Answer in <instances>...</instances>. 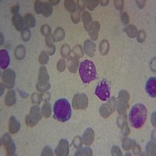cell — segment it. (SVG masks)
<instances>
[{
    "label": "cell",
    "mask_w": 156,
    "mask_h": 156,
    "mask_svg": "<svg viewBox=\"0 0 156 156\" xmlns=\"http://www.w3.org/2000/svg\"><path fill=\"white\" fill-rule=\"evenodd\" d=\"M147 109L142 104H136L132 107L129 114V122L136 129L142 127L147 119Z\"/></svg>",
    "instance_id": "6da1fadb"
},
{
    "label": "cell",
    "mask_w": 156,
    "mask_h": 156,
    "mask_svg": "<svg viewBox=\"0 0 156 156\" xmlns=\"http://www.w3.org/2000/svg\"><path fill=\"white\" fill-rule=\"evenodd\" d=\"M54 118L59 122H66L70 119L72 109L69 101L65 98L57 100L53 106Z\"/></svg>",
    "instance_id": "7a4b0ae2"
},
{
    "label": "cell",
    "mask_w": 156,
    "mask_h": 156,
    "mask_svg": "<svg viewBox=\"0 0 156 156\" xmlns=\"http://www.w3.org/2000/svg\"><path fill=\"white\" fill-rule=\"evenodd\" d=\"M79 73L82 81L84 83H89L97 77L95 66L90 60H84L80 63Z\"/></svg>",
    "instance_id": "3957f363"
},
{
    "label": "cell",
    "mask_w": 156,
    "mask_h": 156,
    "mask_svg": "<svg viewBox=\"0 0 156 156\" xmlns=\"http://www.w3.org/2000/svg\"><path fill=\"white\" fill-rule=\"evenodd\" d=\"M49 84V76H48V71L44 66H41L39 70L38 81H37L36 88L40 92L46 91L50 88Z\"/></svg>",
    "instance_id": "277c9868"
},
{
    "label": "cell",
    "mask_w": 156,
    "mask_h": 156,
    "mask_svg": "<svg viewBox=\"0 0 156 156\" xmlns=\"http://www.w3.org/2000/svg\"><path fill=\"white\" fill-rule=\"evenodd\" d=\"M129 93L126 90H122L119 91L116 102V109L119 115L125 114L129 108Z\"/></svg>",
    "instance_id": "5b68a950"
},
{
    "label": "cell",
    "mask_w": 156,
    "mask_h": 156,
    "mask_svg": "<svg viewBox=\"0 0 156 156\" xmlns=\"http://www.w3.org/2000/svg\"><path fill=\"white\" fill-rule=\"evenodd\" d=\"M95 94L101 101H106L110 98V87L107 80L103 79L95 88Z\"/></svg>",
    "instance_id": "8992f818"
},
{
    "label": "cell",
    "mask_w": 156,
    "mask_h": 156,
    "mask_svg": "<svg viewBox=\"0 0 156 156\" xmlns=\"http://www.w3.org/2000/svg\"><path fill=\"white\" fill-rule=\"evenodd\" d=\"M41 119V109L37 105H34L30 108V113L26 117V124L29 126H34Z\"/></svg>",
    "instance_id": "52a82bcc"
},
{
    "label": "cell",
    "mask_w": 156,
    "mask_h": 156,
    "mask_svg": "<svg viewBox=\"0 0 156 156\" xmlns=\"http://www.w3.org/2000/svg\"><path fill=\"white\" fill-rule=\"evenodd\" d=\"M72 105L74 109H85L88 105L87 96L83 93L76 94L72 101Z\"/></svg>",
    "instance_id": "ba28073f"
},
{
    "label": "cell",
    "mask_w": 156,
    "mask_h": 156,
    "mask_svg": "<svg viewBox=\"0 0 156 156\" xmlns=\"http://www.w3.org/2000/svg\"><path fill=\"white\" fill-rule=\"evenodd\" d=\"M116 99L115 98H111L106 104H103L100 107L99 112L103 118H108L112 115L115 110Z\"/></svg>",
    "instance_id": "9c48e42d"
},
{
    "label": "cell",
    "mask_w": 156,
    "mask_h": 156,
    "mask_svg": "<svg viewBox=\"0 0 156 156\" xmlns=\"http://www.w3.org/2000/svg\"><path fill=\"white\" fill-rule=\"evenodd\" d=\"M34 9L37 14H42L45 17L51 16L52 12V7L50 4L42 1H35L34 2Z\"/></svg>",
    "instance_id": "30bf717a"
},
{
    "label": "cell",
    "mask_w": 156,
    "mask_h": 156,
    "mask_svg": "<svg viewBox=\"0 0 156 156\" xmlns=\"http://www.w3.org/2000/svg\"><path fill=\"white\" fill-rule=\"evenodd\" d=\"M2 144L5 147L7 155H14L16 152V145L12 140L11 136L8 133H5L2 138Z\"/></svg>",
    "instance_id": "8fae6325"
},
{
    "label": "cell",
    "mask_w": 156,
    "mask_h": 156,
    "mask_svg": "<svg viewBox=\"0 0 156 156\" xmlns=\"http://www.w3.org/2000/svg\"><path fill=\"white\" fill-rule=\"evenodd\" d=\"M15 79H16V73L12 69H5L2 73V80L5 83L6 87L9 89L14 87Z\"/></svg>",
    "instance_id": "7c38bea8"
},
{
    "label": "cell",
    "mask_w": 156,
    "mask_h": 156,
    "mask_svg": "<svg viewBox=\"0 0 156 156\" xmlns=\"http://www.w3.org/2000/svg\"><path fill=\"white\" fill-rule=\"evenodd\" d=\"M55 153L58 156H67L69 154V143L66 139H61L55 148Z\"/></svg>",
    "instance_id": "4fadbf2b"
},
{
    "label": "cell",
    "mask_w": 156,
    "mask_h": 156,
    "mask_svg": "<svg viewBox=\"0 0 156 156\" xmlns=\"http://www.w3.org/2000/svg\"><path fill=\"white\" fill-rule=\"evenodd\" d=\"M117 123H118V126L121 129V131H122V133L123 136H126L127 135H129L130 130H129V128L128 126L127 116H126V115L123 114L122 115H120V116L118 117Z\"/></svg>",
    "instance_id": "5bb4252c"
},
{
    "label": "cell",
    "mask_w": 156,
    "mask_h": 156,
    "mask_svg": "<svg viewBox=\"0 0 156 156\" xmlns=\"http://www.w3.org/2000/svg\"><path fill=\"white\" fill-rule=\"evenodd\" d=\"M156 78L151 77L147 80L145 90L147 94L152 98L156 97Z\"/></svg>",
    "instance_id": "9a60e30c"
},
{
    "label": "cell",
    "mask_w": 156,
    "mask_h": 156,
    "mask_svg": "<svg viewBox=\"0 0 156 156\" xmlns=\"http://www.w3.org/2000/svg\"><path fill=\"white\" fill-rule=\"evenodd\" d=\"M82 20L83 22V26L84 28L87 31L90 32V30H92L93 27V22H92V17L90 16V14L88 12L85 11L83 12L82 14Z\"/></svg>",
    "instance_id": "2e32d148"
},
{
    "label": "cell",
    "mask_w": 156,
    "mask_h": 156,
    "mask_svg": "<svg viewBox=\"0 0 156 156\" xmlns=\"http://www.w3.org/2000/svg\"><path fill=\"white\" fill-rule=\"evenodd\" d=\"M10 62L9 53L5 49H2L0 51V66L2 69H5L9 66Z\"/></svg>",
    "instance_id": "e0dca14e"
},
{
    "label": "cell",
    "mask_w": 156,
    "mask_h": 156,
    "mask_svg": "<svg viewBox=\"0 0 156 156\" xmlns=\"http://www.w3.org/2000/svg\"><path fill=\"white\" fill-rule=\"evenodd\" d=\"M94 138V133L91 128H87L83 135V142L86 145H90Z\"/></svg>",
    "instance_id": "ac0fdd59"
},
{
    "label": "cell",
    "mask_w": 156,
    "mask_h": 156,
    "mask_svg": "<svg viewBox=\"0 0 156 156\" xmlns=\"http://www.w3.org/2000/svg\"><path fill=\"white\" fill-rule=\"evenodd\" d=\"M95 44L90 40H86L83 45L84 48V52L87 54L88 56L93 57L94 56V51H95Z\"/></svg>",
    "instance_id": "d6986e66"
},
{
    "label": "cell",
    "mask_w": 156,
    "mask_h": 156,
    "mask_svg": "<svg viewBox=\"0 0 156 156\" xmlns=\"http://www.w3.org/2000/svg\"><path fill=\"white\" fill-rule=\"evenodd\" d=\"M78 65H79V60L76 57H69L67 60V67L69 72L73 73H76L78 69Z\"/></svg>",
    "instance_id": "ffe728a7"
},
{
    "label": "cell",
    "mask_w": 156,
    "mask_h": 156,
    "mask_svg": "<svg viewBox=\"0 0 156 156\" xmlns=\"http://www.w3.org/2000/svg\"><path fill=\"white\" fill-rule=\"evenodd\" d=\"M20 128V124L18 122L17 119L15 118L14 116H12L9 119V129L10 133H16L19 131Z\"/></svg>",
    "instance_id": "44dd1931"
},
{
    "label": "cell",
    "mask_w": 156,
    "mask_h": 156,
    "mask_svg": "<svg viewBox=\"0 0 156 156\" xmlns=\"http://www.w3.org/2000/svg\"><path fill=\"white\" fill-rule=\"evenodd\" d=\"M12 21L14 27H16V29L17 30H23V24H24V22H23V19L22 18V16L20 14H16L12 16Z\"/></svg>",
    "instance_id": "7402d4cb"
},
{
    "label": "cell",
    "mask_w": 156,
    "mask_h": 156,
    "mask_svg": "<svg viewBox=\"0 0 156 156\" xmlns=\"http://www.w3.org/2000/svg\"><path fill=\"white\" fill-rule=\"evenodd\" d=\"M16 93H15L14 90H10L8 91L7 94L5 96V105L7 106H12L16 103Z\"/></svg>",
    "instance_id": "603a6c76"
},
{
    "label": "cell",
    "mask_w": 156,
    "mask_h": 156,
    "mask_svg": "<svg viewBox=\"0 0 156 156\" xmlns=\"http://www.w3.org/2000/svg\"><path fill=\"white\" fill-rule=\"evenodd\" d=\"M100 30V24L98 22L95 21L93 23L92 30L89 32V36L90 37L91 40L93 41H96L98 37V31Z\"/></svg>",
    "instance_id": "cb8c5ba5"
},
{
    "label": "cell",
    "mask_w": 156,
    "mask_h": 156,
    "mask_svg": "<svg viewBox=\"0 0 156 156\" xmlns=\"http://www.w3.org/2000/svg\"><path fill=\"white\" fill-rule=\"evenodd\" d=\"M123 31L127 34L128 37H131V38H133L137 35V29L133 24L128 25L127 27L123 29Z\"/></svg>",
    "instance_id": "d4e9b609"
},
{
    "label": "cell",
    "mask_w": 156,
    "mask_h": 156,
    "mask_svg": "<svg viewBox=\"0 0 156 156\" xmlns=\"http://www.w3.org/2000/svg\"><path fill=\"white\" fill-rule=\"evenodd\" d=\"M26 55V50L23 45L20 44L15 49V57L18 60H22L23 59Z\"/></svg>",
    "instance_id": "484cf974"
},
{
    "label": "cell",
    "mask_w": 156,
    "mask_h": 156,
    "mask_svg": "<svg viewBox=\"0 0 156 156\" xmlns=\"http://www.w3.org/2000/svg\"><path fill=\"white\" fill-rule=\"evenodd\" d=\"M99 51L100 53L102 55H105L108 54V51H109V43L107 40L104 39L100 42Z\"/></svg>",
    "instance_id": "4316f807"
},
{
    "label": "cell",
    "mask_w": 156,
    "mask_h": 156,
    "mask_svg": "<svg viewBox=\"0 0 156 156\" xmlns=\"http://www.w3.org/2000/svg\"><path fill=\"white\" fill-rule=\"evenodd\" d=\"M135 145H136V142L132 139L124 138L122 140V147L126 151H129L131 148H133Z\"/></svg>",
    "instance_id": "83f0119b"
},
{
    "label": "cell",
    "mask_w": 156,
    "mask_h": 156,
    "mask_svg": "<svg viewBox=\"0 0 156 156\" xmlns=\"http://www.w3.org/2000/svg\"><path fill=\"white\" fill-rule=\"evenodd\" d=\"M51 104H50L48 101H45L44 104L43 105L42 108H41V114H42V115H44V117L48 118V117L51 115Z\"/></svg>",
    "instance_id": "f1b7e54d"
},
{
    "label": "cell",
    "mask_w": 156,
    "mask_h": 156,
    "mask_svg": "<svg viewBox=\"0 0 156 156\" xmlns=\"http://www.w3.org/2000/svg\"><path fill=\"white\" fill-rule=\"evenodd\" d=\"M54 37L55 41H62L65 37V31L62 27H57L54 32Z\"/></svg>",
    "instance_id": "f546056e"
},
{
    "label": "cell",
    "mask_w": 156,
    "mask_h": 156,
    "mask_svg": "<svg viewBox=\"0 0 156 156\" xmlns=\"http://www.w3.org/2000/svg\"><path fill=\"white\" fill-rule=\"evenodd\" d=\"M64 5L66 9L71 13H74L76 12V3L73 0H66L64 2Z\"/></svg>",
    "instance_id": "4dcf8cb0"
},
{
    "label": "cell",
    "mask_w": 156,
    "mask_h": 156,
    "mask_svg": "<svg viewBox=\"0 0 156 156\" xmlns=\"http://www.w3.org/2000/svg\"><path fill=\"white\" fill-rule=\"evenodd\" d=\"M25 23L29 27H34L35 26V19L34 16L30 13H27L25 15Z\"/></svg>",
    "instance_id": "1f68e13d"
},
{
    "label": "cell",
    "mask_w": 156,
    "mask_h": 156,
    "mask_svg": "<svg viewBox=\"0 0 156 156\" xmlns=\"http://www.w3.org/2000/svg\"><path fill=\"white\" fill-rule=\"evenodd\" d=\"M72 51H73V53L74 54L75 57H76L77 58H82V57L83 56V48H82V46L80 44L76 45V46L72 49Z\"/></svg>",
    "instance_id": "d6a6232c"
},
{
    "label": "cell",
    "mask_w": 156,
    "mask_h": 156,
    "mask_svg": "<svg viewBox=\"0 0 156 156\" xmlns=\"http://www.w3.org/2000/svg\"><path fill=\"white\" fill-rule=\"evenodd\" d=\"M77 155H88L91 156L92 155V150L90 147H84V148H81L80 150L76 151L75 153V156Z\"/></svg>",
    "instance_id": "836d02e7"
},
{
    "label": "cell",
    "mask_w": 156,
    "mask_h": 156,
    "mask_svg": "<svg viewBox=\"0 0 156 156\" xmlns=\"http://www.w3.org/2000/svg\"><path fill=\"white\" fill-rule=\"evenodd\" d=\"M71 52V48L69 47V44H64L62 46V48H61V55L63 58H66L69 55Z\"/></svg>",
    "instance_id": "e575fe53"
},
{
    "label": "cell",
    "mask_w": 156,
    "mask_h": 156,
    "mask_svg": "<svg viewBox=\"0 0 156 156\" xmlns=\"http://www.w3.org/2000/svg\"><path fill=\"white\" fill-rule=\"evenodd\" d=\"M39 63L41 65H44V64H47L48 62V55L45 52V51H41L40 55H39Z\"/></svg>",
    "instance_id": "d590c367"
},
{
    "label": "cell",
    "mask_w": 156,
    "mask_h": 156,
    "mask_svg": "<svg viewBox=\"0 0 156 156\" xmlns=\"http://www.w3.org/2000/svg\"><path fill=\"white\" fill-rule=\"evenodd\" d=\"M55 41V37H54L53 34H48V36L45 37V44H46L47 48H50V47L55 46L54 45V42Z\"/></svg>",
    "instance_id": "8d00e7d4"
},
{
    "label": "cell",
    "mask_w": 156,
    "mask_h": 156,
    "mask_svg": "<svg viewBox=\"0 0 156 156\" xmlns=\"http://www.w3.org/2000/svg\"><path fill=\"white\" fill-rule=\"evenodd\" d=\"M146 150H147V152L148 153V154H151V155L154 154V153H155V144H154V142H149L147 145V147H146Z\"/></svg>",
    "instance_id": "74e56055"
},
{
    "label": "cell",
    "mask_w": 156,
    "mask_h": 156,
    "mask_svg": "<svg viewBox=\"0 0 156 156\" xmlns=\"http://www.w3.org/2000/svg\"><path fill=\"white\" fill-rule=\"evenodd\" d=\"M22 39L23 41H29V39L30 37V30H29L27 27H24L22 30V34H21Z\"/></svg>",
    "instance_id": "f35d334b"
},
{
    "label": "cell",
    "mask_w": 156,
    "mask_h": 156,
    "mask_svg": "<svg viewBox=\"0 0 156 156\" xmlns=\"http://www.w3.org/2000/svg\"><path fill=\"white\" fill-rule=\"evenodd\" d=\"M87 9L89 10L92 11L95 9L98 6V3H99V1L98 0H90V1H87Z\"/></svg>",
    "instance_id": "ab89813d"
},
{
    "label": "cell",
    "mask_w": 156,
    "mask_h": 156,
    "mask_svg": "<svg viewBox=\"0 0 156 156\" xmlns=\"http://www.w3.org/2000/svg\"><path fill=\"white\" fill-rule=\"evenodd\" d=\"M66 61L64 59H59L57 62V69H58L59 72H63L65 69H66Z\"/></svg>",
    "instance_id": "60d3db41"
},
{
    "label": "cell",
    "mask_w": 156,
    "mask_h": 156,
    "mask_svg": "<svg viewBox=\"0 0 156 156\" xmlns=\"http://www.w3.org/2000/svg\"><path fill=\"white\" fill-rule=\"evenodd\" d=\"M41 34H42L43 35L46 37V36H48V34H51V27L48 26V25L44 24V25H42V27H41Z\"/></svg>",
    "instance_id": "b9f144b4"
},
{
    "label": "cell",
    "mask_w": 156,
    "mask_h": 156,
    "mask_svg": "<svg viewBox=\"0 0 156 156\" xmlns=\"http://www.w3.org/2000/svg\"><path fill=\"white\" fill-rule=\"evenodd\" d=\"M137 41L140 43H142L143 41L145 40L146 38V33L144 30H140L139 32H137Z\"/></svg>",
    "instance_id": "7bdbcfd3"
},
{
    "label": "cell",
    "mask_w": 156,
    "mask_h": 156,
    "mask_svg": "<svg viewBox=\"0 0 156 156\" xmlns=\"http://www.w3.org/2000/svg\"><path fill=\"white\" fill-rule=\"evenodd\" d=\"M71 20L74 23H78L80 22V12H75L74 13L71 14Z\"/></svg>",
    "instance_id": "ee69618b"
},
{
    "label": "cell",
    "mask_w": 156,
    "mask_h": 156,
    "mask_svg": "<svg viewBox=\"0 0 156 156\" xmlns=\"http://www.w3.org/2000/svg\"><path fill=\"white\" fill-rule=\"evenodd\" d=\"M73 144L76 148H79L82 146V140L79 136H75L74 139H73Z\"/></svg>",
    "instance_id": "f6af8a7d"
},
{
    "label": "cell",
    "mask_w": 156,
    "mask_h": 156,
    "mask_svg": "<svg viewBox=\"0 0 156 156\" xmlns=\"http://www.w3.org/2000/svg\"><path fill=\"white\" fill-rule=\"evenodd\" d=\"M121 21L122 22V23L123 24H127L128 23H129V16H128V14L126 13V12H121Z\"/></svg>",
    "instance_id": "bcb514c9"
},
{
    "label": "cell",
    "mask_w": 156,
    "mask_h": 156,
    "mask_svg": "<svg viewBox=\"0 0 156 156\" xmlns=\"http://www.w3.org/2000/svg\"><path fill=\"white\" fill-rule=\"evenodd\" d=\"M87 2V1H82V0L77 1V9L78 10H79V12H80V11L84 10Z\"/></svg>",
    "instance_id": "7dc6e473"
},
{
    "label": "cell",
    "mask_w": 156,
    "mask_h": 156,
    "mask_svg": "<svg viewBox=\"0 0 156 156\" xmlns=\"http://www.w3.org/2000/svg\"><path fill=\"white\" fill-rule=\"evenodd\" d=\"M112 155L113 156H121L122 155V152L121 150L118 146H113L112 148Z\"/></svg>",
    "instance_id": "c3c4849f"
},
{
    "label": "cell",
    "mask_w": 156,
    "mask_h": 156,
    "mask_svg": "<svg viewBox=\"0 0 156 156\" xmlns=\"http://www.w3.org/2000/svg\"><path fill=\"white\" fill-rule=\"evenodd\" d=\"M31 99H32V101H33V103L40 104V103H41V95H39V94H37V93H34V94H32Z\"/></svg>",
    "instance_id": "681fc988"
},
{
    "label": "cell",
    "mask_w": 156,
    "mask_h": 156,
    "mask_svg": "<svg viewBox=\"0 0 156 156\" xmlns=\"http://www.w3.org/2000/svg\"><path fill=\"white\" fill-rule=\"evenodd\" d=\"M115 3V6L118 10H122V8H123V5H124V2L122 0H117V1H115L114 2Z\"/></svg>",
    "instance_id": "f907efd6"
},
{
    "label": "cell",
    "mask_w": 156,
    "mask_h": 156,
    "mask_svg": "<svg viewBox=\"0 0 156 156\" xmlns=\"http://www.w3.org/2000/svg\"><path fill=\"white\" fill-rule=\"evenodd\" d=\"M41 155L42 156L53 155V153H52V151H51V147H48V146H47V147H44V150H43V151H42V154H41Z\"/></svg>",
    "instance_id": "816d5d0a"
},
{
    "label": "cell",
    "mask_w": 156,
    "mask_h": 156,
    "mask_svg": "<svg viewBox=\"0 0 156 156\" xmlns=\"http://www.w3.org/2000/svg\"><path fill=\"white\" fill-rule=\"evenodd\" d=\"M41 101L42 100H44V101H48L50 99V94L48 92L44 93V94H41Z\"/></svg>",
    "instance_id": "f5cc1de1"
},
{
    "label": "cell",
    "mask_w": 156,
    "mask_h": 156,
    "mask_svg": "<svg viewBox=\"0 0 156 156\" xmlns=\"http://www.w3.org/2000/svg\"><path fill=\"white\" fill-rule=\"evenodd\" d=\"M20 9V6L19 5H14L13 7H12V9H11V12H12V13H13L14 15L17 14L18 11H19Z\"/></svg>",
    "instance_id": "db71d44e"
},
{
    "label": "cell",
    "mask_w": 156,
    "mask_h": 156,
    "mask_svg": "<svg viewBox=\"0 0 156 156\" xmlns=\"http://www.w3.org/2000/svg\"><path fill=\"white\" fill-rule=\"evenodd\" d=\"M55 46L48 48V50H47V52H48V55H54V54H55Z\"/></svg>",
    "instance_id": "11a10c76"
},
{
    "label": "cell",
    "mask_w": 156,
    "mask_h": 156,
    "mask_svg": "<svg viewBox=\"0 0 156 156\" xmlns=\"http://www.w3.org/2000/svg\"><path fill=\"white\" fill-rule=\"evenodd\" d=\"M133 153H134L135 154H138L140 152V146L139 145H137V144H136V145L134 146V147H133Z\"/></svg>",
    "instance_id": "9f6ffc18"
},
{
    "label": "cell",
    "mask_w": 156,
    "mask_h": 156,
    "mask_svg": "<svg viewBox=\"0 0 156 156\" xmlns=\"http://www.w3.org/2000/svg\"><path fill=\"white\" fill-rule=\"evenodd\" d=\"M136 4H137L139 8L142 9L145 5V1H136Z\"/></svg>",
    "instance_id": "6f0895ef"
},
{
    "label": "cell",
    "mask_w": 156,
    "mask_h": 156,
    "mask_svg": "<svg viewBox=\"0 0 156 156\" xmlns=\"http://www.w3.org/2000/svg\"><path fill=\"white\" fill-rule=\"evenodd\" d=\"M59 2H60L59 0H57V1H51H51H49V2L51 3V5H57L58 3H59Z\"/></svg>",
    "instance_id": "680465c9"
},
{
    "label": "cell",
    "mask_w": 156,
    "mask_h": 156,
    "mask_svg": "<svg viewBox=\"0 0 156 156\" xmlns=\"http://www.w3.org/2000/svg\"><path fill=\"white\" fill-rule=\"evenodd\" d=\"M99 2L101 3V5H104V6H105V5H108V3L109 2V1H108V0H107V1H100Z\"/></svg>",
    "instance_id": "91938a15"
},
{
    "label": "cell",
    "mask_w": 156,
    "mask_h": 156,
    "mask_svg": "<svg viewBox=\"0 0 156 156\" xmlns=\"http://www.w3.org/2000/svg\"><path fill=\"white\" fill-rule=\"evenodd\" d=\"M1 40H2V41H1V44H2V43H3V41H2V34H1Z\"/></svg>",
    "instance_id": "94428289"
}]
</instances>
